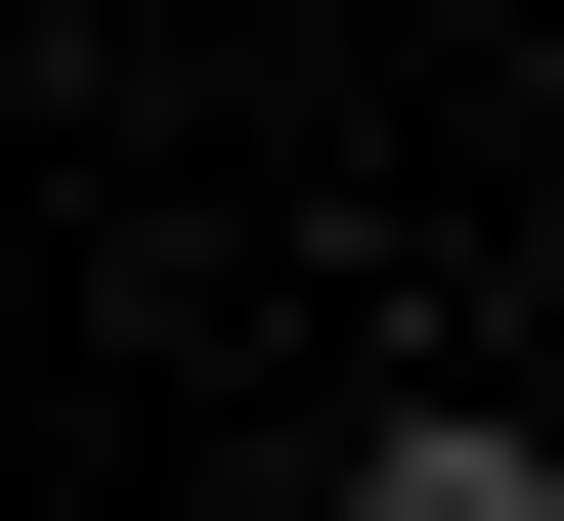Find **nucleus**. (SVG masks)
<instances>
[{"label":"nucleus","instance_id":"1","mask_svg":"<svg viewBox=\"0 0 564 521\" xmlns=\"http://www.w3.org/2000/svg\"><path fill=\"white\" fill-rule=\"evenodd\" d=\"M348 521H564V435H478V391H434V435H348Z\"/></svg>","mask_w":564,"mask_h":521}]
</instances>
